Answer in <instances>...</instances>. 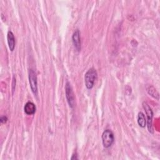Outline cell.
I'll return each mask as SVG.
<instances>
[{"label":"cell","mask_w":160,"mask_h":160,"mask_svg":"<svg viewBox=\"0 0 160 160\" xmlns=\"http://www.w3.org/2000/svg\"><path fill=\"white\" fill-rule=\"evenodd\" d=\"M98 77V74L96 69L93 68H90L85 74L84 81L86 86L88 89H91L92 88L94 82Z\"/></svg>","instance_id":"6da1fadb"},{"label":"cell","mask_w":160,"mask_h":160,"mask_svg":"<svg viewBox=\"0 0 160 160\" xmlns=\"http://www.w3.org/2000/svg\"><path fill=\"white\" fill-rule=\"evenodd\" d=\"M114 138L113 132L109 130H105L102 134V145L105 148H108L111 146L112 143L114 142Z\"/></svg>","instance_id":"7a4b0ae2"},{"label":"cell","mask_w":160,"mask_h":160,"mask_svg":"<svg viewBox=\"0 0 160 160\" xmlns=\"http://www.w3.org/2000/svg\"><path fill=\"white\" fill-rule=\"evenodd\" d=\"M142 106L144 109L145 110L146 116H147V126L149 132L153 133V128H152V117H153V112L146 102H143Z\"/></svg>","instance_id":"3957f363"},{"label":"cell","mask_w":160,"mask_h":160,"mask_svg":"<svg viewBox=\"0 0 160 160\" xmlns=\"http://www.w3.org/2000/svg\"><path fill=\"white\" fill-rule=\"evenodd\" d=\"M65 92H66V97L68 101V102L71 108H73L74 106V95L72 91V88L69 82H67L65 86Z\"/></svg>","instance_id":"277c9868"},{"label":"cell","mask_w":160,"mask_h":160,"mask_svg":"<svg viewBox=\"0 0 160 160\" xmlns=\"http://www.w3.org/2000/svg\"><path fill=\"white\" fill-rule=\"evenodd\" d=\"M29 81L30 87L32 92L36 95L38 93L37 76H36V72L32 69H30L29 71Z\"/></svg>","instance_id":"5b68a950"},{"label":"cell","mask_w":160,"mask_h":160,"mask_svg":"<svg viewBox=\"0 0 160 160\" xmlns=\"http://www.w3.org/2000/svg\"><path fill=\"white\" fill-rule=\"evenodd\" d=\"M72 40L73 44L78 51L81 50V38H80V33L78 29H76L72 36Z\"/></svg>","instance_id":"8992f818"},{"label":"cell","mask_w":160,"mask_h":160,"mask_svg":"<svg viewBox=\"0 0 160 160\" xmlns=\"http://www.w3.org/2000/svg\"><path fill=\"white\" fill-rule=\"evenodd\" d=\"M24 112L26 114L31 115L34 114L36 112V106L32 102H27L24 107Z\"/></svg>","instance_id":"52a82bcc"},{"label":"cell","mask_w":160,"mask_h":160,"mask_svg":"<svg viewBox=\"0 0 160 160\" xmlns=\"http://www.w3.org/2000/svg\"><path fill=\"white\" fill-rule=\"evenodd\" d=\"M7 39H8V46L9 49L11 51H13L15 48V38L12 31H9L8 32Z\"/></svg>","instance_id":"ba28073f"},{"label":"cell","mask_w":160,"mask_h":160,"mask_svg":"<svg viewBox=\"0 0 160 160\" xmlns=\"http://www.w3.org/2000/svg\"><path fill=\"white\" fill-rule=\"evenodd\" d=\"M138 123L141 128H144L146 124V120L145 119L144 114L142 112H139L138 115Z\"/></svg>","instance_id":"9c48e42d"},{"label":"cell","mask_w":160,"mask_h":160,"mask_svg":"<svg viewBox=\"0 0 160 160\" xmlns=\"http://www.w3.org/2000/svg\"><path fill=\"white\" fill-rule=\"evenodd\" d=\"M147 91H148V93L150 95H151L152 96H153L154 98H156V96H157V97L159 96L158 92L156 91V89L152 86H149V88L147 89Z\"/></svg>","instance_id":"30bf717a"},{"label":"cell","mask_w":160,"mask_h":160,"mask_svg":"<svg viewBox=\"0 0 160 160\" xmlns=\"http://www.w3.org/2000/svg\"><path fill=\"white\" fill-rule=\"evenodd\" d=\"M8 121V118L6 116H2L1 117V119H0V121L1 123H6Z\"/></svg>","instance_id":"8fae6325"}]
</instances>
